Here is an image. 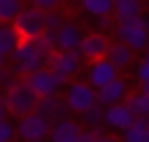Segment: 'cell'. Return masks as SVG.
I'll list each match as a JSON object with an SVG mask.
<instances>
[{
	"label": "cell",
	"mask_w": 149,
	"mask_h": 142,
	"mask_svg": "<svg viewBox=\"0 0 149 142\" xmlns=\"http://www.w3.org/2000/svg\"><path fill=\"white\" fill-rule=\"evenodd\" d=\"M49 56L51 49L40 37H33V40H19V44L7 58H12V72L16 77H26L40 68H47Z\"/></svg>",
	"instance_id": "cell-1"
},
{
	"label": "cell",
	"mask_w": 149,
	"mask_h": 142,
	"mask_svg": "<svg viewBox=\"0 0 149 142\" xmlns=\"http://www.w3.org/2000/svg\"><path fill=\"white\" fill-rule=\"evenodd\" d=\"M112 33L116 35L119 42H123L126 47H130L133 51H142L147 47V37H149V21L137 14L133 19H123V21H116Z\"/></svg>",
	"instance_id": "cell-2"
},
{
	"label": "cell",
	"mask_w": 149,
	"mask_h": 142,
	"mask_svg": "<svg viewBox=\"0 0 149 142\" xmlns=\"http://www.w3.org/2000/svg\"><path fill=\"white\" fill-rule=\"evenodd\" d=\"M37 100H40V98L35 95V91H33L23 79H19V77L7 86L5 107H7V112H9L12 116H16V119H21V116H26V114L35 112Z\"/></svg>",
	"instance_id": "cell-3"
},
{
	"label": "cell",
	"mask_w": 149,
	"mask_h": 142,
	"mask_svg": "<svg viewBox=\"0 0 149 142\" xmlns=\"http://www.w3.org/2000/svg\"><path fill=\"white\" fill-rule=\"evenodd\" d=\"M9 23L16 30L19 40H33V37H40V33L44 30V12L33 7V5L30 7H21L19 14Z\"/></svg>",
	"instance_id": "cell-4"
},
{
	"label": "cell",
	"mask_w": 149,
	"mask_h": 142,
	"mask_svg": "<svg viewBox=\"0 0 149 142\" xmlns=\"http://www.w3.org/2000/svg\"><path fill=\"white\" fill-rule=\"evenodd\" d=\"M23 81L35 91V95H37V98L56 95V93H58V88L68 84V79L58 77V74H56L54 70H49V68H40V70H35V72L26 74V77H23Z\"/></svg>",
	"instance_id": "cell-5"
},
{
	"label": "cell",
	"mask_w": 149,
	"mask_h": 142,
	"mask_svg": "<svg viewBox=\"0 0 149 142\" xmlns=\"http://www.w3.org/2000/svg\"><path fill=\"white\" fill-rule=\"evenodd\" d=\"M68 112L81 114L84 109H88L95 102V88L86 81H70L65 86V98H63Z\"/></svg>",
	"instance_id": "cell-6"
},
{
	"label": "cell",
	"mask_w": 149,
	"mask_h": 142,
	"mask_svg": "<svg viewBox=\"0 0 149 142\" xmlns=\"http://www.w3.org/2000/svg\"><path fill=\"white\" fill-rule=\"evenodd\" d=\"M47 68L54 70L63 79H70V77H74L81 70V56L77 54V49H72V51L54 49L51 56H49V61H47Z\"/></svg>",
	"instance_id": "cell-7"
},
{
	"label": "cell",
	"mask_w": 149,
	"mask_h": 142,
	"mask_svg": "<svg viewBox=\"0 0 149 142\" xmlns=\"http://www.w3.org/2000/svg\"><path fill=\"white\" fill-rule=\"evenodd\" d=\"M119 77V70L102 56V58H93L86 65V84H91L93 88H100L105 84H109L112 79Z\"/></svg>",
	"instance_id": "cell-8"
},
{
	"label": "cell",
	"mask_w": 149,
	"mask_h": 142,
	"mask_svg": "<svg viewBox=\"0 0 149 142\" xmlns=\"http://www.w3.org/2000/svg\"><path fill=\"white\" fill-rule=\"evenodd\" d=\"M49 126H51V123H49L42 114L30 112V114H26V116L19 119V126H16L14 130L19 133L21 140H42V137L49 135Z\"/></svg>",
	"instance_id": "cell-9"
},
{
	"label": "cell",
	"mask_w": 149,
	"mask_h": 142,
	"mask_svg": "<svg viewBox=\"0 0 149 142\" xmlns=\"http://www.w3.org/2000/svg\"><path fill=\"white\" fill-rule=\"evenodd\" d=\"M107 47H109L107 35L93 30V33L81 35L79 47H77V54H79L81 58H86V61H93V58H102V56L107 54Z\"/></svg>",
	"instance_id": "cell-10"
},
{
	"label": "cell",
	"mask_w": 149,
	"mask_h": 142,
	"mask_svg": "<svg viewBox=\"0 0 149 142\" xmlns=\"http://www.w3.org/2000/svg\"><path fill=\"white\" fill-rule=\"evenodd\" d=\"M126 95H128V84H126V79H121V77H116V79H112L109 84L95 88V102L102 105V107L114 105V102H123Z\"/></svg>",
	"instance_id": "cell-11"
},
{
	"label": "cell",
	"mask_w": 149,
	"mask_h": 142,
	"mask_svg": "<svg viewBox=\"0 0 149 142\" xmlns=\"http://www.w3.org/2000/svg\"><path fill=\"white\" fill-rule=\"evenodd\" d=\"M133 119H135L133 112H130L123 102H114V105L102 107V123L109 126V128H114V130H123V128H128Z\"/></svg>",
	"instance_id": "cell-12"
},
{
	"label": "cell",
	"mask_w": 149,
	"mask_h": 142,
	"mask_svg": "<svg viewBox=\"0 0 149 142\" xmlns=\"http://www.w3.org/2000/svg\"><path fill=\"white\" fill-rule=\"evenodd\" d=\"M79 133H81L79 123L72 121L70 116H63V119H58V121H54L49 126L47 137H49V142H77Z\"/></svg>",
	"instance_id": "cell-13"
},
{
	"label": "cell",
	"mask_w": 149,
	"mask_h": 142,
	"mask_svg": "<svg viewBox=\"0 0 149 142\" xmlns=\"http://www.w3.org/2000/svg\"><path fill=\"white\" fill-rule=\"evenodd\" d=\"M81 35H84V30L79 28V23H74V21H63V26L56 30V47H54V49L72 51V49L79 47Z\"/></svg>",
	"instance_id": "cell-14"
},
{
	"label": "cell",
	"mask_w": 149,
	"mask_h": 142,
	"mask_svg": "<svg viewBox=\"0 0 149 142\" xmlns=\"http://www.w3.org/2000/svg\"><path fill=\"white\" fill-rule=\"evenodd\" d=\"M35 112H37V114H42L49 123H54V121H58V119L68 116V107H65V102H63L58 95L40 98V100H37V105H35Z\"/></svg>",
	"instance_id": "cell-15"
},
{
	"label": "cell",
	"mask_w": 149,
	"mask_h": 142,
	"mask_svg": "<svg viewBox=\"0 0 149 142\" xmlns=\"http://www.w3.org/2000/svg\"><path fill=\"white\" fill-rule=\"evenodd\" d=\"M105 58H107V61H109V63H112L116 70H123V68H128V65L133 63L135 51H133L130 47H126L123 42H109Z\"/></svg>",
	"instance_id": "cell-16"
},
{
	"label": "cell",
	"mask_w": 149,
	"mask_h": 142,
	"mask_svg": "<svg viewBox=\"0 0 149 142\" xmlns=\"http://www.w3.org/2000/svg\"><path fill=\"white\" fill-rule=\"evenodd\" d=\"M123 142H149L147 116H135L128 128H123Z\"/></svg>",
	"instance_id": "cell-17"
},
{
	"label": "cell",
	"mask_w": 149,
	"mask_h": 142,
	"mask_svg": "<svg viewBox=\"0 0 149 142\" xmlns=\"http://www.w3.org/2000/svg\"><path fill=\"white\" fill-rule=\"evenodd\" d=\"M112 14L116 21L142 14V0H112Z\"/></svg>",
	"instance_id": "cell-18"
},
{
	"label": "cell",
	"mask_w": 149,
	"mask_h": 142,
	"mask_svg": "<svg viewBox=\"0 0 149 142\" xmlns=\"http://www.w3.org/2000/svg\"><path fill=\"white\" fill-rule=\"evenodd\" d=\"M123 100H126L123 105L133 112V116H147L149 114V93L147 91H135V93L126 95Z\"/></svg>",
	"instance_id": "cell-19"
},
{
	"label": "cell",
	"mask_w": 149,
	"mask_h": 142,
	"mask_svg": "<svg viewBox=\"0 0 149 142\" xmlns=\"http://www.w3.org/2000/svg\"><path fill=\"white\" fill-rule=\"evenodd\" d=\"M79 5L91 19L112 16V0H79Z\"/></svg>",
	"instance_id": "cell-20"
},
{
	"label": "cell",
	"mask_w": 149,
	"mask_h": 142,
	"mask_svg": "<svg viewBox=\"0 0 149 142\" xmlns=\"http://www.w3.org/2000/svg\"><path fill=\"white\" fill-rule=\"evenodd\" d=\"M16 44H19V35L12 28V23H0V54L9 56Z\"/></svg>",
	"instance_id": "cell-21"
},
{
	"label": "cell",
	"mask_w": 149,
	"mask_h": 142,
	"mask_svg": "<svg viewBox=\"0 0 149 142\" xmlns=\"http://www.w3.org/2000/svg\"><path fill=\"white\" fill-rule=\"evenodd\" d=\"M21 7H23V0H0V23H9Z\"/></svg>",
	"instance_id": "cell-22"
},
{
	"label": "cell",
	"mask_w": 149,
	"mask_h": 142,
	"mask_svg": "<svg viewBox=\"0 0 149 142\" xmlns=\"http://www.w3.org/2000/svg\"><path fill=\"white\" fill-rule=\"evenodd\" d=\"M81 121L86 123V126H91V128H98L100 123H102V105H98V102H93L88 109H84L81 114Z\"/></svg>",
	"instance_id": "cell-23"
},
{
	"label": "cell",
	"mask_w": 149,
	"mask_h": 142,
	"mask_svg": "<svg viewBox=\"0 0 149 142\" xmlns=\"http://www.w3.org/2000/svg\"><path fill=\"white\" fill-rule=\"evenodd\" d=\"M63 14L56 12V9H47L44 12V30H58L63 26Z\"/></svg>",
	"instance_id": "cell-24"
},
{
	"label": "cell",
	"mask_w": 149,
	"mask_h": 142,
	"mask_svg": "<svg viewBox=\"0 0 149 142\" xmlns=\"http://www.w3.org/2000/svg\"><path fill=\"white\" fill-rule=\"evenodd\" d=\"M14 135H16L14 123L2 116V119H0V142H9V140H14Z\"/></svg>",
	"instance_id": "cell-25"
},
{
	"label": "cell",
	"mask_w": 149,
	"mask_h": 142,
	"mask_svg": "<svg viewBox=\"0 0 149 142\" xmlns=\"http://www.w3.org/2000/svg\"><path fill=\"white\" fill-rule=\"evenodd\" d=\"M135 77H137V81H140V86L142 84H149V58L144 56L140 63H137V70H135Z\"/></svg>",
	"instance_id": "cell-26"
},
{
	"label": "cell",
	"mask_w": 149,
	"mask_h": 142,
	"mask_svg": "<svg viewBox=\"0 0 149 142\" xmlns=\"http://www.w3.org/2000/svg\"><path fill=\"white\" fill-rule=\"evenodd\" d=\"M30 5L42 9V12H47V9H56L61 5V0H30Z\"/></svg>",
	"instance_id": "cell-27"
},
{
	"label": "cell",
	"mask_w": 149,
	"mask_h": 142,
	"mask_svg": "<svg viewBox=\"0 0 149 142\" xmlns=\"http://www.w3.org/2000/svg\"><path fill=\"white\" fill-rule=\"evenodd\" d=\"M112 28H114L112 16H100V19H95V30H98V33H105V30H112Z\"/></svg>",
	"instance_id": "cell-28"
},
{
	"label": "cell",
	"mask_w": 149,
	"mask_h": 142,
	"mask_svg": "<svg viewBox=\"0 0 149 142\" xmlns=\"http://www.w3.org/2000/svg\"><path fill=\"white\" fill-rule=\"evenodd\" d=\"M14 79H16V74H14L12 70H5V68H0V84H2L5 88H7V86L14 81Z\"/></svg>",
	"instance_id": "cell-29"
},
{
	"label": "cell",
	"mask_w": 149,
	"mask_h": 142,
	"mask_svg": "<svg viewBox=\"0 0 149 142\" xmlns=\"http://www.w3.org/2000/svg\"><path fill=\"white\" fill-rule=\"evenodd\" d=\"M98 133H100V130H93V128H91V130H81L79 137H77V142H93V137H95Z\"/></svg>",
	"instance_id": "cell-30"
},
{
	"label": "cell",
	"mask_w": 149,
	"mask_h": 142,
	"mask_svg": "<svg viewBox=\"0 0 149 142\" xmlns=\"http://www.w3.org/2000/svg\"><path fill=\"white\" fill-rule=\"evenodd\" d=\"M93 142H119L116 137H112V135H105V133H98L95 137H93Z\"/></svg>",
	"instance_id": "cell-31"
},
{
	"label": "cell",
	"mask_w": 149,
	"mask_h": 142,
	"mask_svg": "<svg viewBox=\"0 0 149 142\" xmlns=\"http://www.w3.org/2000/svg\"><path fill=\"white\" fill-rule=\"evenodd\" d=\"M7 114V107H5V100H0V119Z\"/></svg>",
	"instance_id": "cell-32"
},
{
	"label": "cell",
	"mask_w": 149,
	"mask_h": 142,
	"mask_svg": "<svg viewBox=\"0 0 149 142\" xmlns=\"http://www.w3.org/2000/svg\"><path fill=\"white\" fill-rule=\"evenodd\" d=\"M5 63H7V56H5V54H0V68H5Z\"/></svg>",
	"instance_id": "cell-33"
},
{
	"label": "cell",
	"mask_w": 149,
	"mask_h": 142,
	"mask_svg": "<svg viewBox=\"0 0 149 142\" xmlns=\"http://www.w3.org/2000/svg\"><path fill=\"white\" fill-rule=\"evenodd\" d=\"M23 142H49L47 137H42V140H23Z\"/></svg>",
	"instance_id": "cell-34"
},
{
	"label": "cell",
	"mask_w": 149,
	"mask_h": 142,
	"mask_svg": "<svg viewBox=\"0 0 149 142\" xmlns=\"http://www.w3.org/2000/svg\"><path fill=\"white\" fill-rule=\"evenodd\" d=\"M9 142H14V140H9Z\"/></svg>",
	"instance_id": "cell-35"
}]
</instances>
